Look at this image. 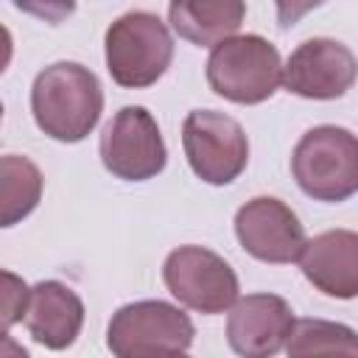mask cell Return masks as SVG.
I'll use <instances>...</instances> for the list:
<instances>
[{"label": "cell", "mask_w": 358, "mask_h": 358, "mask_svg": "<svg viewBox=\"0 0 358 358\" xmlns=\"http://www.w3.org/2000/svg\"><path fill=\"white\" fill-rule=\"evenodd\" d=\"M31 112L48 137L59 143H78L101 120V81L90 67L78 62H56L34 78Z\"/></svg>", "instance_id": "1"}, {"label": "cell", "mask_w": 358, "mask_h": 358, "mask_svg": "<svg viewBox=\"0 0 358 358\" xmlns=\"http://www.w3.org/2000/svg\"><path fill=\"white\" fill-rule=\"evenodd\" d=\"M291 171L305 196L347 201L358 193V137L341 126H313L294 145Z\"/></svg>", "instance_id": "2"}, {"label": "cell", "mask_w": 358, "mask_h": 358, "mask_svg": "<svg viewBox=\"0 0 358 358\" xmlns=\"http://www.w3.org/2000/svg\"><path fill=\"white\" fill-rule=\"evenodd\" d=\"M282 81L280 50L257 36H229L213 45L207 59V84L215 95L232 103H263L268 101Z\"/></svg>", "instance_id": "3"}, {"label": "cell", "mask_w": 358, "mask_h": 358, "mask_svg": "<svg viewBox=\"0 0 358 358\" xmlns=\"http://www.w3.org/2000/svg\"><path fill=\"white\" fill-rule=\"evenodd\" d=\"M103 48L112 81L126 90L157 84L173 59L171 31L151 11H129L117 17L106 31Z\"/></svg>", "instance_id": "4"}, {"label": "cell", "mask_w": 358, "mask_h": 358, "mask_svg": "<svg viewBox=\"0 0 358 358\" xmlns=\"http://www.w3.org/2000/svg\"><path fill=\"white\" fill-rule=\"evenodd\" d=\"M196 327L187 313L162 299H143L115 310L106 344L120 358L179 355L193 344Z\"/></svg>", "instance_id": "5"}, {"label": "cell", "mask_w": 358, "mask_h": 358, "mask_svg": "<svg viewBox=\"0 0 358 358\" xmlns=\"http://www.w3.org/2000/svg\"><path fill=\"white\" fill-rule=\"evenodd\" d=\"M182 145L193 173L207 185L235 182L249 162L241 123L213 109H193L182 123Z\"/></svg>", "instance_id": "6"}, {"label": "cell", "mask_w": 358, "mask_h": 358, "mask_svg": "<svg viewBox=\"0 0 358 358\" xmlns=\"http://www.w3.org/2000/svg\"><path fill=\"white\" fill-rule=\"evenodd\" d=\"M162 280L185 308L204 316L224 313L238 299V277L232 266L204 246L173 249L165 257Z\"/></svg>", "instance_id": "7"}, {"label": "cell", "mask_w": 358, "mask_h": 358, "mask_svg": "<svg viewBox=\"0 0 358 358\" xmlns=\"http://www.w3.org/2000/svg\"><path fill=\"white\" fill-rule=\"evenodd\" d=\"M98 151L103 168L123 182H145L168 162L159 126L143 106H123L103 126Z\"/></svg>", "instance_id": "8"}, {"label": "cell", "mask_w": 358, "mask_h": 358, "mask_svg": "<svg viewBox=\"0 0 358 358\" xmlns=\"http://www.w3.org/2000/svg\"><path fill=\"white\" fill-rule=\"evenodd\" d=\"M358 78L355 53L327 36L302 42L282 67V84L288 92L310 101L341 98Z\"/></svg>", "instance_id": "9"}, {"label": "cell", "mask_w": 358, "mask_h": 358, "mask_svg": "<svg viewBox=\"0 0 358 358\" xmlns=\"http://www.w3.org/2000/svg\"><path fill=\"white\" fill-rule=\"evenodd\" d=\"M241 246L263 263H294L305 249V229L296 213L271 196H257L235 213Z\"/></svg>", "instance_id": "10"}, {"label": "cell", "mask_w": 358, "mask_h": 358, "mask_svg": "<svg viewBox=\"0 0 358 358\" xmlns=\"http://www.w3.org/2000/svg\"><path fill=\"white\" fill-rule=\"evenodd\" d=\"M294 322V310L282 296L249 294L229 308L227 341L243 358H268L285 347Z\"/></svg>", "instance_id": "11"}, {"label": "cell", "mask_w": 358, "mask_h": 358, "mask_svg": "<svg viewBox=\"0 0 358 358\" xmlns=\"http://www.w3.org/2000/svg\"><path fill=\"white\" fill-rule=\"evenodd\" d=\"M299 268L305 280L324 296H358V232L327 229L313 235L310 241H305Z\"/></svg>", "instance_id": "12"}, {"label": "cell", "mask_w": 358, "mask_h": 358, "mask_svg": "<svg viewBox=\"0 0 358 358\" xmlns=\"http://www.w3.org/2000/svg\"><path fill=\"white\" fill-rule=\"evenodd\" d=\"M81 324H84V302L70 285L59 280H45L31 288L25 327L36 344L48 350H64L76 341Z\"/></svg>", "instance_id": "13"}, {"label": "cell", "mask_w": 358, "mask_h": 358, "mask_svg": "<svg viewBox=\"0 0 358 358\" xmlns=\"http://www.w3.org/2000/svg\"><path fill=\"white\" fill-rule=\"evenodd\" d=\"M246 17V0H171L168 3V22L171 28L199 45L213 48L241 28Z\"/></svg>", "instance_id": "14"}, {"label": "cell", "mask_w": 358, "mask_h": 358, "mask_svg": "<svg viewBox=\"0 0 358 358\" xmlns=\"http://www.w3.org/2000/svg\"><path fill=\"white\" fill-rule=\"evenodd\" d=\"M42 199V173L28 157L6 154L0 159V221L3 227H14Z\"/></svg>", "instance_id": "15"}, {"label": "cell", "mask_w": 358, "mask_h": 358, "mask_svg": "<svg viewBox=\"0 0 358 358\" xmlns=\"http://www.w3.org/2000/svg\"><path fill=\"white\" fill-rule=\"evenodd\" d=\"M285 352L302 355H358V333L338 322L296 319L285 341Z\"/></svg>", "instance_id": "16"}, {"label": "cell", "mask_w": 358, "mask_h": 358, "mask_svg": "<svg viewBox=\"0 0 358 358\" xmlns=\"http://www.w3.org/2000/svg\"><path fill=\"white\" fill-rule=\"evenodd\" d=\"M28 302H31V291L28 285L11 274V271H3V330H8L14 322H20L28 310Z\"/></svg>", "instance_id": "17"}, {"label": "cell", "mask_w": 358, "mask_h": 358, "mask_svg": "<svg viewBox=\"0 0 358 358\" xmlns=\"http://www.w3.org/2000/svg\"><path fill=\"white\" fill-rule=\"evenodd\" d=\"M11 3L20 11H25L42 22H50V25L64 22L76 11V0H11Z\"/></svg>", "instance_id": "18"}, {"label": "cell", "mask_w": 358, "mask_h": 358, "mask_svg": "<svg viewBox=\"0 0 358 358\" xmlns=\"http://www.w3.org/2000/svg\"><path fill=\"white\" fill-rule=\"evenodd\" d=\"M322 3H324V0H274L280 28H291V25H296L308 11L319 8Z\"/></svg>", "instance_id": "19"}]
</instances>
